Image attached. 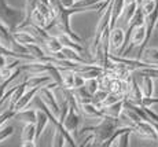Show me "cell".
Here are the masks:
<instances>
[{"mask_svg":"<svg viewBox=\"0 0 158 147\" xmlns=\"http://www.w3.org/2000/svg\"><path fill=\"white\" fill-rule=\"evenodd\" d=\"M118 120L120 118L105 116L101 118V122L92 127H84L80 131V133L89 132L94 135V146H102L109 137L113 135V132L118 128Z\"/></svg>","mask_w":158,"mask_h":147,"instance_id":"obj_1","label":"cell"},{"mask_svg":"<svg viewBox=\"0 0 158 147\" xmlns=\"http://www.w3.org/2000/svg\"><path fill=\"white\" fill-rule=\"evenodd\" d=\"M25 10H18L6 3V0H0V23L6 26L10 32H15L22 22L25 21Z\"/></svg>","mask_w":158,"mask_h":147,"instance_id":"obj_2","label":"cell"},{"mask_svg":"<svg viewBox=\"0 0 158 147\" xmlns=\"http://www.w3.org/2000/svg\"><path fill=\"white\" fill-rule=\"evenodd\" d=\"M37 95H39V98L41 99V102H43L44 105L54 113V116H55L56 118L59 117V114H60V105L58 103L55 95H54V92H52V88H50L47 84H45V85L41 87V90L39 91Z\"/></svg>","mask_w":158,"mask_h":147,"instance_id":"obj_3","label":"cell"},{"mask_svg":"<svg viewBox=\"0 0 158 147\" xmlns=\"http://www.w3.org/2000/svg\"><path fill=\"white\" fill-rule=\"evenodd\" d=\"M133 132L136 135H139L143 139L148 140H158V132L154 127L153 121H147V120H140L135 124H132Z\"/></svg>","mask_w":158,"mask_h":147,"instance_id":"obj_4","label":"cell"},{"mask_svg":"<svg viewBox=\"0 0 158 147\" xmlns=\"http://www.w3.org/2000/svg\"><path fill=\"white\" fill-rule=\"evenodd\" d=\"M52 57L59 58V59H66V61H72V62H78V63H87V65H91V63H95L94 61H88L85 58H83L80 55L77 50L70 47H62V50L56 54H52Z\"/></svg>","mask_w":158,"mask_h":147,"instance_id":"obj_5","label":"cell"},{"mask_svg":"<svg viewBox=\"0 0 158 147\" xmlns=\"http://www.w3.org/2000/svg\"><path fill=\"white\" fill-rule=\"evenodd\" d=\"M109 41H110L111 51H117L118 55L123 54V47H124V43H125V32H124L123 27L114 26L113 29L110 30Z\"/></svg>","mask_w":158,"mask_h":147,"instance_id":"obj_6","label":"cell"},{"mask_svg":"<svg viewBox=\"0 0 158 147\" xmlns=\"http://www.w3.org/2000/svg\"><path fill=\"white\" fill-rule=\"evenodd\" d=\"M41 87H43V85H40V87H32V88H29V90H26L22 96L19 98V100L15 103V106H14L15 111H21V110L26 109V107L29 106V103L37 96V94H39V91L41 90Z\"/></svg>","mask_w":158,"mask_h":147,"instance_id":"obj_7","label":"cell"},{"mask_svg":"<svg viewBox=\"0 0 158 147\" xmlns=\"http://www.w3.org/2000/svg\"><path fill=\"white\" fill-rule=\"evenodd\" d=\"M143 96L144 95H143V92H142V88L139 87L136 78L132 76V78H131V88H129L128 95H127L125 99L129 100V102H132V103H135V105H140Z\"/></svg>","mask_w":158,"mask_h":147,"instance_id":"obj_8","label":"cell"},{"mask_svg":"<svg viewBox=\"0 0 158 147\" xmlns=\"http://www.w3.org/2000/svg\"><path fill=\"white\" fill-rule=\"evenodd\" d=\"M80 110H81V114L85 116V117H88V118H98V120H101L102 117H105L103 110L92 102L85 103V105H81Z\"/></svg>","mask_w":158,"mask_h":147,"instance_id":"obj_9","label":"cell"},{"mask_svg":"<svg viewBox=\"0 0 158 147\" xmlns=\"http://www.w3.org/2000/svg\"><path fill=\"white\" fill-rule=\"evenodd\" d=\"M125 0H111V21L110 29H113L117 23L118 18L123 17V13L125 10Z\"/></svg>","mask_w":158,"mask_h":147,"instance_id":"obj_10","label":"cell"},{"mask_svg":"<svg viewBox=\"0 0 158 147\" xmlns=\"http://www.w3.org/2000/svg\"><path fill=\"white\" fill-rule=\"evenodd\" d=\"M62 74V85L63 90H74V78L76 70L73 69H59Z\"/></svg>","mask_w":158,"mask_h":147,"instance_id":"obj_11","label":"cell"},{"mask_svg":"<svg viewBox=\"0 0 158 147\" xmlns=\"http://www.w3.org/2000/svg\"><path fill=\"white\" fill-rule=\"evenodd\" d=\"M43 45L45 47V51H47L50 55L59 52V51L62 50V47H63L62 43L59 41V39H58V36H52V35H50L47 39H45Z\"/></svg>","mask_w":158,"mask_h":147,"instance_id":"obj_12","label":"cell"},{"mask_svg":"<svg viewBox=\"0 0 158 147\" xmlns=\"http://www.w3.org/2000/svg\"><path fill=\"white\" fill-rule=\"evenodd\" d=\"M140 59L144 61L146 63H150L153 67H158V48L157 47L144 48Z\"/></svg>","mask_w":158,"mask_h":147,"instance_id":"obj_13","label":"cell"},{"mask_svg":"<svg viewBox=\"0 0 158 147\" xmlns=\"http://www.w3.org/2000/svg\"><path fill=\"white\" fill-rule=\"evenodd\" d=\"M73 94H74V98L77 100L78 106L85 105V103H91L92 102V94H89V91L85 88V85L80 88H76V90H72Z\"/></svg>","mask_w":158,"mask_h":147,"instance_id":"obj_14","label":"cell"},{"mask_svg":"<svg viewBox=\"0 0 158 147\" xmlns=\"http://www.w3.org/2000/svg\"><path fill=\"white\" fill-rule=\"evenodd\" d=\"M105 113V116H110V117H115V118H120V116L123 114L124 111V99L123 100H118V102L113 103L110 106H105L101 107Z\"/></svg>","mask_w":158,"mask_h":147,"instance_id":"obj_15","label":"cell"},{"mask_svg":"<svg viewBox=\"0 0 158 147\" xmlns=\"http://www.w3.org/2000/svg\"><path fill=\"white\" fill-rule=\"evenodd\" d=\"M48 121H50L48 114L44 111L43 109H39V111H37V121H36V135H37V140H39V137L41 136V133L44 132V129H45V127H47Z\"/></svg>","mask_w":158,"mask_h":147,"instance_id":"obj_16","label":"cell"},{"mask_svg":"<svg viewBox=\"0 0 158 147\" xmlns=\"http://www.w3.org/2000/svg\"><path fill=\"white\" fill-rule=\"evenodd\" d=\"M30 23H33V25H36L39 27H44V29H47L48 25H50V21H48L47 18H45V15L36 7L35 10L32 11V15H30Z\"/></svg>","mask_w":158,"mask_h":147,"instance_id":"obj_17","label":"cell"},{"mask_svg":"<svg viewBox=\"0 0 158 147\" xmlns=\"http://www.w3.org/2000/svg\"><path fill=\"white\" fill-rule=\"evenodd\" d=\"M37 111L39 110H32V109H23L21 111H17V116L22 122L25 124H36L37 121Z\"/></svg>","mask_w":158,"mask_h":147,"instance_id":"obj_18","label":"cell"},{"mask_svg":"<svg viewBox=\"0 0 158 147\" xmlns=\"http://www.w3.org/2000/svg\"><path fill=\"white\" fill-rule=\"evenodd\" d=\"M154 77H151L147 73H143V78H142V92L144 96H153L154 95Z\"/></svg>","mask_w":158,"mask_h":147,"instance_id":"obj_19","label":"cell"},{"mask_svg":"<svg viewBox=\"0 0 158 147\" xmlns=\"http://www.w3.org/2000/svg\"><path fill=\"white\" fill-rule=\"evenodd\" d=\"M22 143L25 142H37V135H36V124H25L22 129Z\"/></svg>","mask_w":158,"mask_h":147,"instance_id":"obj_20","label":"cell"},{"mask_svg":"<svg viewBox=\"0 0 158 147\" xmlns=\"http://www.w3.org/2000/svg\"><path fill=\"white\" fill-rule=\"evenodd\" d=\"M21 72H23L22 69H21L19 66L17 67V70L13 73V74L10 76V77H7V78H3V81L0 82V100H2V98L4 96V94H6V91H7V87L10 85V82L13 81V80H15V78L18 77V76L21 74Z\"/></svg>","mask_w":158,"mask_h":147,"instance_id":"obj_21","label":"cell"},{"mask_svg":"<svg viewBox=\"0 0 158 147\" xmlns=\"http://www.w3.org/2000/svg\"><path fill=\"white\" fill-rule=\"evenodd\" d=\"M26 88H28V85H26V80L22 82V84H19L18 85V88L15 90V92L11 95V98H10V109H14V106H15V103L19 100V98L23 95V92L26 91Z\"/></svg>","mask_w":158,"mask_h":147,"instance_id":"obj_22","label":"cell"},{"mask_svg":"<svg viewBox=\"0 0 158 147\" xmlns=\"http://www.w3.org/2000/svg\"><path fill=\"white\" fill-rule=\"evenodd\" d=\"M138 8H139L138 3H131V4L125 6V10H124V13H123V17H124V21H125L127 23L131 22V19H132L133 15H135L136 11H138Z\"/></svg>","mask_w":158,"mask_h":147,"instance_id":"obj_23","label":"cell"},{"mask_svg":"<svg viewBox=\"0 0 158 147\" xmlns=\"http://www.w3.org/2000/svg\"><path fill=\"white\" fill-rule=\"evenodd\" d=\"M156 6H157V0H144V2L142 3L139 7L142 8V11H143V14L146 17V15L153 13L154 8H156Z\"/></svg>","mask_w":158,"mask_h":147,"instance_id":"obj_24","label":"cell"},{"mask_svg":"<svg viewBox=\"0 0 158 147\" xmlns=\"http://www.w3.org/2000/svg\"><path fill=\"white\" fill-rule=\"evenodd\" d=\"M15 116H17V111H15L14 109H7L3 113H0V128H3V125H4L8 120H11L13 117H15Z\"/></svg>","mask_w":158,"mask_h":147,"instance_id":"obj_25","label":"cell"},{"mask_svg":"<svg viewBox=\"0 0 158 147\" xmlns=\"http://www.w3.org/2000/svg\"><path fill=\"white\" fill-rule=\"evenodd\" d=\"M85 88L89 91V94H95L99 90V80L98 77H92V78H87L85 80Z\"/></svg>","mask_w":158,"mask_h":147,"instance_id":"obj_26","label":"cell"},{"mask_svg":"<svg viewBox=\"0 0 158 147\" xmlns=\"http://www.w3.org/2000/svg\"><path fill=\"white\" fill-rule=\"evenodd\" d=\"M13 133H14V127H11V125L0 128V143L4 142V140L8 139L10 136H13Z\"/></svg>","mask_w":158,"mask_h":147,"instance_id":"obj_27","label":"cell"},{"mask_svg":"<svg viewBox=\"0 0 158 147\" xmlns=\"http://www.w3.org/2000/svg\"><path fill=\"white\" fill-rule=\"evenodd\" d=\"M158 103V98H153V96H143L142 99V103L139 106H143V107H150L153 105Z\"/></svg>","mask_w":158,"mask_h":147,"instance_id":"obj_28","label":"cell"},{"mask_svg":"<svg viewBox=\"0 0 158 147\" xmlns=\"http://www.w3.org/2000/svg\"><path fill=\"white\" fill-rule=\"evenodd\" d=\"M58 2H59L63 7L70 8V7H74V4H76V2H77V0H58Z\"/></svg>","mask_w":158,"mask_h":147,"instance_id":"obj_29","label":"cell"},{"mask_svg":"<svg viewBox=\"0 0 158 147\" xmlns=\"http://www.w3.org/2000/svg\"><path fill=\"white\" fill-rule=\"evenodd\" d=\"M6 66H7V57L0 52V70H3Z\"/></svg>","mask_w":158,"mask_h":147,"instance_id":"obj_30","label":"cell"},{"mask_svg":"<svg viewBox=\"0 0 158 147\" xmlns=\"http://www.w3.org/2000/svg\"><path fill=\"white\" fill-rule=\"evenodd\" d=\"M37 2L44 3V4H47V6H51V0H37Z\"/></svg>","mask_w":158,"mask_h":147,"instance_id":"obj_31","label":"cell"},{"mask_svg":"<svg viewBox=\"0 0 158 147\" xmlns=\"http://www.w3.org/2000/svg\"><path fill=\"white\" fill-rule=\"evenodd\" d=\"M131 3H138V0H125V4H131Z\"/></svg>","mask_w":158,"mask_h":147,"instance_id":"obj_32","label":"cell"},{"mask_svg":"<svg viewBox=\"0 0 158 147\" xmlns=\"http://www.w3.org/2000/svg\"><path fill=\"white\" fill-rule=\"evenodd\" d=\"M143 2H144V0H138V4H139V6H140V4H142V3H143Z\"/></svg>","mask_w":158,"mask_h":147,"instance_id":"obj_33","label":"cell"},{"mask_svg":"<svg viewBox=\"0 0 158 147\" xmlns=\"http://www.w3.org/2000/svg\"><path fill=\"white\" fill-rule=\"evenodd\" d=\"M157 27H158V22H157Z\"/></svg>","mask_w":158,"mask_h":147,"instance_id":"obj_34","label":"cell"}]
</instances>
